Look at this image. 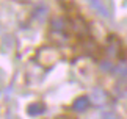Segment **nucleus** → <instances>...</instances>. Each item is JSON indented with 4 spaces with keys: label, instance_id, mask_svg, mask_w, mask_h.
<instances>
[{
    "label": "nucleus",
    "instance_id": "9d476101",
    "mask_svg": "<svg viewBox=\"0 0 127 119\" xmlns=\"http://www.w3.org/2000/svg\"><path fill=\"white\" fill-rule=\"evenodd\" d=\"M100 69H102V71H113V64L108 63V61H104L100 64Z\"/></svg>",
    "mask_w": 127,
    "mask_h": 119
},
{
    "label": "nucleus",
    "instance_id": "423d86ee",
    "mask_svg": "<svg viewBox=\"0 0 127 119\" xmlns=\"http://www.w3.org/2000/svg\"><path fill=\"white\" fill-rule=\"evenodd\" d=\"M64 27H66V24H64V21H63V19H60V17H57V19H53V21H52V28L55 30V31H63V30H64Z\"/></svg>",
    "mask_w": 127,
    "mask_h": 119
},
{
    "label": "nucleus",
    "instance_id": "f257e3e1",
    "mask_svg": "<svg viewBox=\"0 0 127 119\" xmlns=\"http://www.w3.org/2000/svg\"><path fill=\"white\" fill-rule=\"evenodd\" d=\"M88 3H90V6L94 9V11L99 14V16L105 17V19H108V17H110V11L107 9L105 3H102L100 0H88Z\"/></svg>",
    "mask_w": 127,
    "mask_h": 119
},
{
    "label": "nucleus",
    "instance_id": "20e7f679",
    "mask_svg": "<svg viewBox=\"0 0 127 119\" xmlns=\"http://www.w3.org/2000/svg\"><path fill=\"white\" fill-rule=\"evenodd\" d=\"M88 107H90V99L85 97V96H82V97H79V99H75L74 105H72V108H74L75 111H79V113L85 111Z\"/></svg>",
    "mask_w": 127,
    "mask_h": 119
},
{
    "label": "nucleus",
    "instance_id": "1a4fd4ad",
    "mask_svg": "<svg viewBox=\"0 0 127 119\" xmlns=\"http://www.w3.org/2000/svg\"><path fill=\"white\" fill-rule=\"evenodd\" d=\"M100 119H119V116L116 115L115 111H104L102 116H100Z\"/></svg>",
    "mask_w": 127,
    "mask_h": 119
},
{
    "label": "nucleus",
    "instance_id": "7ed1b4c3",
    "mask_svg": "<svg viewBox=\"0 0 127 119\" xmlns=\"http://www.w3.org/2000/svg\"><path fill=\"white\" fill-rule=\"evenodd\" d=\"M44 111H46V107H44V103H41V102H33L27 107L28 116H41Z\"/></svg>",
    "mask_w": 127,
    "mask_h": 119
},
{
    "label": "nucleus",
    "instance_id": "f03ea898",
    "mask_svg": "<svg viewBox=\"0 0 127 119\" xmlns=\"http://www.w3.org/2000/svg\"><path fill=\"white\" fill-rule=\"evenodd\" d=\"M91 102L94 103V105H104V103L107 102V94L104 89H100V88H96V89H93L91 91Z\"/></svg>",
    "mask_w": 127,
    "mask_h": 119
},
{
    "label": "nucleus",
    "instance_id": "39448f33",
    "mask_svg": "<svg viewBox=\"0 0 127 119\" xmlns=\"http://www.w3.org/2000/svg\"><path fill=\"white\" fill-rule=\"evenodd\" d=\"M47 11H49V9H47L46 5H44V3H39V5H38V6L35 8V11H33V16H35L36 19H39V21H41V19L46 17Z\"/></svg>",
    "mask_w": 127,
    "mask_h": 119
},
{
    "label": "nucleus",
    "instance_id": "6e6552de",
    "mask_svg": "<svg viewBox=\"0 0 127 119\" xmlns=\"http://www.w3.org/2000/svg\"><path fill=\"white\" fill-rule=\"evenodd\" d=\"M118 50H119V44L111 41L110 46H108V55L110 57H118Z\"/></svg>",
    "mask_w": 127,
    "mask_h": 119
},
{
    "label": "nucleus",
    "instance_id": "0eeeda50",
    "mask_svg": "<svg viewBox=\"0 0 127 119\" xmlns=\"http://www.w3.org/2000/svg\"><path fill=\"white\" fill-rule=\"evenodd\" d=\"M113 71L118 74L119 77H123V78H127V64H119V66H116L113 67Z\"/></svg>",
    "mask_w": 127,
    "mask_h": 119
}]
</instances>
